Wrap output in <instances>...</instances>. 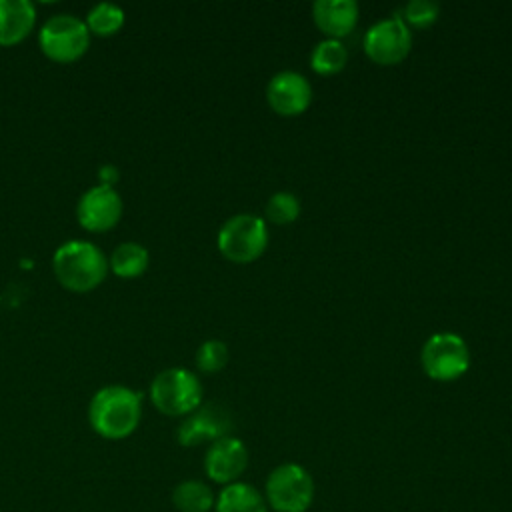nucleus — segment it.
Returning <instances> with one entry per match:
<instances>
[{
  "instance_id": "1",
  "label": "nucleus",
  "mask_w": 512,
  "mask_h": 512,
  "mask_svg": "<svg viewBox=\"0 0 512 512\" xmlns=\"http://www.w3.org/2000/svg\"><path fill=\"white\" fill-rule=\"evenodd\" d=\"M140 418L142 394L122 384L100 388L88 406L92 430L108 440H122L130 436L138 428Z\"/></svg>"
},
{
  "instance_id": "2",
  "label": "nucleus",
  "mask_w": 512,
  "mask_h": 512,
  "mask_svg": "<svg viewBox=\"0 0 512 512\" xmlns=\"http://www.w3.org/2000/svg\"><path fill=\"white\" fill-rule=\"evenodd\" d=\"M54 274L58 282L72 292H90L108 272L104 252L86 240H68L54 252Z\"/></svg>"
},
{
  "instance_id": "3",
  "label": "nucleus",
  "mask_w": 512,
  "mask_h": 512,
  "mask_svg": "<svg viewBox=\"0 0 512 512\" xmlns=\"http://www.w3.org/2000/svg\"><path fill=\"white\" fill-rule=\"evenodd\" d=\"M262 494L274 512H308L316 486L312 474L302 464L282 462L266 476Z\"/></svg>"
},
{
  "instance_id": "4",
  "label": "nucleus",
  "mask_w": 512,
  "mask_h": 512,
  "mask_svg": "<svg viewBox=\"0 0 512 512\" xmlns=\"http://www.w3.org/2000/svg\"><path fill=\"white\" fill-rule=\"evenodd\" d=\"M216 244L226 260L238 264L252 262L268 246V226L256 214H234L220 226Z\"/></svg>"
},
{
  "instance_id": "5",
  "label": "nucleus",
  "mask_w": 512,
  "mask_h": 512,
  "mask_svg": "<svg viewBox=\"0 0 512 512\" xmlns=\"http://www.w3.org/2000/svg\"><path fill=\"white\" fill-rule=\"evenodd\" d=\"M150 400L166 416H188L202 404V384L186 368H166L154 376Z\"/></svg>"
},
{
  "instance_id": "6",
  "label": "nucleus",
  "mask_w": 512,
  "mask_h": 512,
  "mask_svg": "<svg viewBox=\"0 0 512 512\" xmlns=\"http://www.w3.org/2000/svg\"><path fill=\"white\" fill-rule=\"evenodd\" d=\"M424 372L438 382L460 378L470 366V350L464 338L456 332L432 334L420 352Z\"/></svg>"
},
{
  "instance_id": "7",
  "label": "nucleus",
  "mask_w": 512,
  "mask_h": 512,
  "mask_svg": "<svg viewBox=\"0 0 512 512\" xmlns=\"http://www.w3.org/2000/svg\"><path fill=\"white\" fill-rule=\"evenodd\" d=\"M38 42L42 52L56 62L80 58L90 44V30L74 14H54L40 28Z\"/></svg>"
},
{
  "instance_id": "8",
  "label": "nucleus",
  "mask_w": 512,
  "mask_h": 512,
  "mask_svg": "<svg viewBox=\"0 0 512 512\" xmlns=\"http://www.w3.org/2000/svg\"><path fill=\"white\" fill-rule=\"evenodd\" d=\"M364 52L376 64H398L412 48V32L398 14L374 22L362 40Z\"/></svg>"
},
{
  "instance_id": "9",
  "label": "nucleus",
  "mask_w": 512,
  "mask_h": 512,
  "mask_svg": "<svg viewBox=\"0 0 512 512\" xmlns=\"http://www.w3.org/2000/svg\"><path fill=\"white\" fill-rule=\"evenodd\" d=\"M232 418L226 408L218 404H204L190 412L178 426L176 438L178 444L190 448L204 442H214L224 436H230Z\"/></svg>"
},
{
  "instance_id": "10",
  "label": "nucleus",
  "mask_w": 512,
  "mask_h": 512,
  "mask_svg": "<svg viewBox=\"0 0 512 512\" xmlns=\"http://www.w3.org/2000/svg\"><path fill=\"white\" fill-rule=\"evenodd\" d=\"M248 468V448L236 436H224L214 440L204 454L206 476L220 486L238 482Z\"/></svg>"
},
{
  "instance_id": "11",
  "label": "nucleus",
  "mask_w": 512,
  "mask_h": 512,
  "mask_svg": "<svg viewBox=\"0 0 512 512\" xmlns=\"http://www.w3.org/2000/svg\"><path fill=\"white\" fill-rule=\"evenodd\" d=\"M76 216L90 232L110 230L122 216V198L112 186H92L80 196Z\"/></svg>"
},
{
  "instance_id": "12",
  "label": "nucleus",
  "mask_w": 512,
  "mask_h": 512,
  "mask_svg": "<svg viewBox=\"0 0 512 512\" xmlns=\"http://www.w3.org/2000/svg\"><path fill=\"white\" fill-rule=\"evenodd\" d=\"M266 100L274 112L296 116L310 106L312 86L304 74L296 70H280L266 86Z\"/></svg>"
},
{
  "instance_id": "13",
  "label": "nucleus",
  "mask_w": 512,
  "mask_h": 512,
  "mask_svg": "<svg viewBox=\"0 0 512 512\" xmlns=\"http://www.w3.org/2000/svg\"><path fill=\"white\" fill-rule=\"evenodd\" d=\"M312 18L326 38L340 40L350 34L358 22V4L354 0H316Z\"/></svg>"
},
{
  "instance_id": "14",
  "label": "nucleus",
  "mask_w": 512,
  "mask_h": 512,
  "mask_svg": "<svg viewBox=\"0 0 512 512\" xmlns=\"http://www.w3.org/2000/svg\"><path fill=\"white\" fill-rule=\"evenodd\" d=\"M36 10L28 0H0V46H10L28 36Z\"/></svg>"
},
{
  "instance_id": "15",
  "label": "nucleus",
  "mask_w": 512,
  "mask_h": 512,
  "mask_svg": "<svg viewBox=\"0 0 512 512\" xmlns=\"http://www.w3.org/2000/svg\"><path fill=\"white\" fill-rule=\"evenodd\" d=\"M264 494L250 482H232L216 494L214 512H268Z\"/></svg>"
},
{
  "instance_id": "16",
  "label": "nucleus",
  "mask_w": 512,
  "mask_h": 512,
  "mask_svg": "<svg viewBox=\"0 0 512 512\" xmlns=\"http://www.w3.org/2000/svg\"><path fill=\"white\" fill-rule=\"evenodd\" d=\"M214 502V490L202 480H182L172 490V504L178 512H210Z\"/></svg>"
},
{
  "instance_id": "17",
  "label": "nucleus",
  "mask_w": 512,
  "mask_h": 512,
  "mask_svg": "<svg viewBox=\"0 0 512 512\" xmlns=\"http://www.w3.org/2000/svg\"><path fill=\"white\" fill-rule=\"evenodd\" d=\"M110 268L120 278H136L148 268V250L138 242H122L110 256Z\"/></svg>"
},
{
  "instance_id": "18",
  "label": "nucleus",
  "mask_w": 512,
  "mask_h": 512,
  "mask_svg": "<svg viewBox=\"0 0 512 512\" xmlns=\"http://www.w3.org/2000/svg\"><path fill=\"white\" fill-rule=\"evenodd\" d=\"M348 62L346 46L336 38L320 40L310 52V66L318 74H336Z\"/></svg>"
},
{
  "instance_id": "19",
  "label": "nucleus",
  "mask_w": 512,
  "mask_h": 512,
  "mask_svg": "<svg viewBox=\"0 0 512 512\" xmlns=\"http://www.w3.org/2000/svg\"><path fill=\"white\" fill-rule=\"evenodd\" d=\"M124 24V10L112 2H98L86 16V26L98 36H110Z\"/></svg>"
},
{
  "instance_id": "20",
  "label": "nucleus",
  "mask_w": 512,
  "mask_h": 512,
  "mask_svg": "<svg viewBox=\"0 0 512 512\" xmlns=\"http://www.w3.org/2000/svg\"><path fill=\"white\" fill-rule=\"evenodd\" d=\"M264 214L272 224H290L300 216V198L288 190L274 192L266 202Z\"/></svg>"
},
{
  "instance_id": "21",
  "label": "nucleus",
  "mask_w": 512,
  "mask_h": 512,
  "mask_svg": "<svg viewBox=\"0 0 512 512\" xmlns=\"http://www.w3.org/2000/svg\"><path fill=\"white\" fill-rule=\"evenodd\" d=\"M228 364V346L222 340H206L196 350V366L202 372H220Z\"/></svg>"
},
{
  "instance_id": "22",
  "label": "nucleus",
  "mask_w": 512,
  "mask_h": 512,
  "mask_svg": "<svg viewBox=\"0 0 512 512\" xmlns=\"http://www.w3.org/2000/svg\"><path fill=\"white\" fill-rule=\"evenodd\" d=\"M438 12H440V6L434 0H410L408 4H404L398 16L406 26L424 28L438 18Z\"/></svg>"
},
{
  "instance_id": "23",
  "label": "nucleus",
  "mask_w": 512,
  "mask_h": 512,
  "mask_svg": "<svg viewBox=\"0 0 512 512\" xmlns=\"http://www.w3.org/2000/svg\"><path fill=\"white\" fill-rule=\"evenodd\" d=\"M100 174H102V184H104V186H110V182H114V180L118 178V172H116L114 166H104V168L100 170Z\"/></svg>"
}]
</instances>
